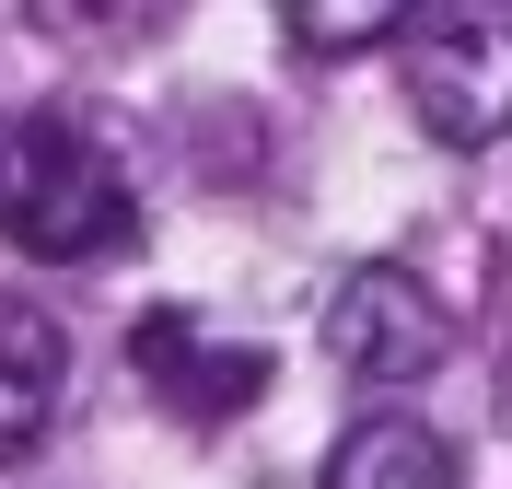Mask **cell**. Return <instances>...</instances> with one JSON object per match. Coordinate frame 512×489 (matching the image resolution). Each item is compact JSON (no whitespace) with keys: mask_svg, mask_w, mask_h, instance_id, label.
<instances>
[{"mask_svg":"<svg viewBox=\"0 0 512 489\" xmlns=\"http://www.w3.org/2000/svg\"><path fill=\"white\" fill-rule=\"evenodd\" d=\"M291 47H315V59H350V47H408V12L373 0V12H280Z\"/></svg>","mask_w":512,"mask_h":489,"instance_id":"cell-7","label":"cell"},{"mask_svg":"<svg viewBox=\"0 0 512 489\" xmlns=\"http://www.w3.org/2000/svg\"><path fill=\"white\" fill-rule=\"evenodd\" d=\"M501 396H512V361H501Z\"/></svg>","mask_w":512,"mask_h":489,"instance_id":"cell-8","label":"cell"},{"mask_svg":"<svg viewBox=\"0 0 512 489\" xmlns=\"http://www.w3.org/2000/svg\"><path fill=\"white\" fill-rule=\"evenodd\" d=\"M408 117L454 152L512 140V0L408 12Z\"/></svg>","mask_w":512,"mask_h":489,"instance_id":"cell-2","label":"cell"},{"mask_svg":"<svg viewBox=\"0 0 512 489\" xmlns=\"http://www.w3.org/2000/svg\"><path fill=\"white\" fill-rule=\"evenodd\" d=\"M128 350H140V385H152L163 408H187V420H233V408L268 385L245 350H198L187 315H140V338H128Z\"/></svg>","mask_w":512,"mask_h":489,"instance_id":"cell-4","label":"cell"},{"mask_svg":"<svg viewBox=\"0 0 512 489\" xmlns=\"http://www.w3.org/2000/svg\"><path fill=\"white\" fill-rule=\"evenodd\" d=\"M315 489H454V443L431 420H408V408H373V420L338 431Z\"/></svg>","mask_w":512,"mask_h":489,"instance_id":"cell-5","label":"cell"},{"mask_svg":"<svg viewBox=\"0 0 512 489\" xmlns=\"http://www.w3.org/2000/svg\"><path fill=\"white\" fill-rule=\"evenodd\" d=\"M0 361H12V373H0V431H12V455H24L35 431L59 420V373H70L59 315H35V303L12 292V303H0Z\"/></svg>","mask_w":512,"mask_h":489,"instance_id":"cell-6","label":"cell"},{"mask_svg":"<svg viewBox=\"0 0 512 489\" xmlns=\"http://www.w3.org/2000/svg\"><path fill=\"white\" fill-rule=\"evenodd\" d=\"M454 350V315L419 292L408 268H350L338 303H326V361L350 373V385H419V373H443Z\"/></svg>","mask_w":512,"mask_h":489,"instance_id":"cell-3","label":"cell"},{"mask_svg":"<svg viewBox=\"0 0 512 489\" xmlns=\"http://www.w3.org/2000/svg\"><path fill=\"white\" fill-rule=\"evenodd\" d=\"M128 233H140V198H128L117 152L82 117H24L12 129V245L47 268H82Z\"/></svg>","mask_w":512,"mask_h":489,"instance_id":"cell-1","label":"cell"}]
</instances>
